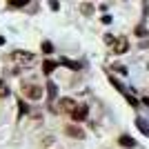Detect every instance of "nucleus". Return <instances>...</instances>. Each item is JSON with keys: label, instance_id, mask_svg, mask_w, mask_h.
<instances>
[{"label": "nucleus", "instance_id": "1", "mask_svg": "<svg viewBox=\"0 0 149 149\" xmlns=\"http://www.w3.org/2000/svg\"><path fill=\"white\" fill-rule=\"evenodd\" d=\"M33 60H36V56L31 51H11L9 54V62H16L20 67H31Z\"/></svg>", "mask_w": 149, "mask_h": 149}, {"label": "nucleus", "instance_id": "2", "mask_svg": "<svg viewBox=\"0 0 149 149\" xmlns=\"http://www.w3.org/2000/svg\"><path fill=\"white\" fill-rule=\"evenodd\" d=\"M20 89H22V93H25L27 98H31V100H40V98H42V87H38V85L22 82V85H20Z\"/></svg>", "mask_w": 149, "mask_h": 149}, {"label": "nucleus", "instance_id": "3", "mask_svg": "<svg viewBox=\"0 0 149 149\" xmlns=\"http://www.w3.org/2000/svg\"><path fill=\"white\" fill-rule=\"evenodd\" d=\"M76 107H78V102H76L74 98H60V111L71 116V113L76 111Z\"/></svg>", "mask_w": 149, "mask_h": 149}, {"label": "nucleus", "instance_id": "4", "mask_svg": "<svg viewBox=\"0 0 149 149\" xmlns=\"http://www.w3.org/2000/svg\"><path fill=\"white\" fill-rule=\"evenodd\" d=\"M116 54H125V51H129V40L125 36H120V38H116V42H113V47H111Z\"/></svg>", "mask_w": 149, "mask_h": 149}, {"label": "nucleus", "instance_id": "5", "mask_svg": "<svg viewBox=\"0 0 149 149\" xmlns=\"http://www.w3.org/2000/svg\"><path fill=\"white\" fill-rule=\"evenodd\" d=\"M87 113H89L87 105H78V107H76V111L71 113V118H74L76 123H82V120H87Z\"/></svg>", "mask_w": 149, "mask_h": 149}, {"label": "nucleus", "instance_id": "6", "mask_svg": "<svg viewBox=\"0 0 149 149\" xmlns=\"http://www.w3.org/2000/svg\"><path fill=\"white\" fill-rule=\"evenodd\" d=\"M65 131H67L71 138H85V131H82L80 127H76V125H67V127H65Z\"/></svg>", "mask_w": 149, "mask_h": 149}, {"label": "nucleus", "instance_id": "7", "mask_svg": "<svg viewBox=\"0 0 149 149\" xmlns=\"http://www.w3.org/2000/svg\"><path fill=\"white\" fill-rule=\"evenodd\" d=\"M58 65H60V62H56V60H45V62H42V71H45L47 76H49L51 71H54V69L58 67Z\"/></svg>", "mask_w": 149, "mask_h": 149}, {"label": "nucleus", "instance_id": "8", "mask_svg": "<svg viewBox=\"0 0 149 149\" xmlns=\"http://www.w3.org/2000/svg\"><path fill=\"white\" fill-rule=\"evenodd\" d=\"M120 145H123V147H136V140H134V138H129V136H120V140H118Z\"/></svg>", "mask_w": 149, "mask_h": 149}, {"label": "nucleus", "instance_id": "9", "mask_svg": "<svg viewBox=\"0 0 149 149\" xmlns=\"http://www.w3.org/2000/svg\"><path fill=\"white\" fill-rule=\"evenodd\" d=\"M60 65H65L69 69H80V62H74V60H69V58H60Z\"/></svg>", "mask_w": 149, "mask_h": 149}, {"label": "nucleus", "instance_id": "10", "mask_svg": "<svg viewBox=\"0 0 149 149\" xmlns=\"http://www.w3.org/2000/svg\"><path fill=\"white\" fill-rule=\"evenodd\" d=\"M47 93H49V102L51 100H56V85H54V82H47Z\"/></svg>", "mask_w": 149, "mask_h": 149}, {"label": "nucleus", "instance_id": "11", "mask_svg": "<svg viewBox=\"0 0 149 149\" xmlns=\"http://www.w3.org/2000/svg\"><path fill=\"white\" fill-rule=\"evenodd\" d=\"M136 125H138V127H140V129H143V131H145V136H149V125H147V123H145V120H143V118H138V120H136Z\"/></svg>", "mask_w": 149, "mask_h": 149}, {"label": "nucleus", "instance_id": "12", "mask_svg": "<svg viewBox=\"0 0 149 149\" xmlns=\"http://www.w3.org/2000/svg\"><path fill=\"white\" fill-rule=\"evenodd\" d=\"M80 11H82V13H85V16H91V13H93V7H91V5H89V2H85V5H82V7H80Z\"/></svg>", "mask_w": 149, "mask_h": 149}, {"label": "nucleus", "instance_id": "13", "mask_svg": "<svg viewBox=\"0 0 149 149\" xmlns=\"http://www.w3.org/2000/svg\"><path fill=\"white\" fill-rule=\"evenodd\" d=\"M27 2H29V0H9V5H11V7H25Z\"/></svg>", "mask_w": 149, "mask_h": 149}, {"label": "nucleus", "instance_id": "14", "mask_svg": "<svg viewBox=\"0 0 149 149\" xmlns=\"http://www.w3.org/2000/svg\"><path fill=\"white\" fill-rule=\"evenodd\" d=\"M18 109H20V116H25V113L29 111V109H27V105H25V102H22V100H20V102H18Z\"/></svg>", "mask_w": 149, "mask_h": 149}, {"label": "nucleus", "instance_id": "15", "mask_svg": "<svg viewBox=\"0 0 149 149\" xmlns=\"http://www.w3.org/2000/svg\"><path fill=\"white\" fill-rule=\"evenodd\" d=\"M42 51H45V54H51V51H54L51 42H42Z\"/></svg>", "mask_w": 149, "mask_h": 149}, {"label": "nucleus", "instance_id": "16", "mask_svg": "<svg viewBox=\"0 0 149 149\" xmlns=\"http://www.w3.org/2000/svg\"><path fill=\"white\" fill-rule=\"evenodd\" d=\"M7 93H9V89H7V87H0V96H7Z\"/></svg>", "mask_w": 149, "mask_h": 149}, {"label": "nucleus", "instance_id": "17", "mask_svg": "<svg viewBox=\"0 0 149 149\" xmlns=\"http://www.w3.org/2000/svg\"><path fill=\"white\" fill-rule=\"evenodd\" d=\"M49 5H51V9H58V2H56V0H49Z\"/></svg>", "mask_w": 149, "mask_h": 149}]
</instances>
